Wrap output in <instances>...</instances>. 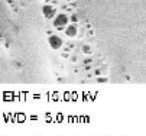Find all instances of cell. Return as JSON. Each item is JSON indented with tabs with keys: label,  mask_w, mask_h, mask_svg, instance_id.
Masks as SVG:
<instances>
[{
	"label": "cell",
	"mask_w": 146,
	"mask_h": 136,
	"mask_svg": "<svg viewBox=\"0 0 146 136\" xmlns=\"http://www.w3.org/2000/svg\"><path fill=\"white\" fill-rule=\"evenodd\" d=\"M71 20H72L74 23H77V22H78V18H77L75 15H71Z\"/></svg>",
	"instance_id": "6"
},
{
	"label": "cell",
	"mask_w": 146,
	"mask_h": 136,
	"mask_svg": "<svg viewBox=\"0 0 146 136\" xmlns=\"http://www.w3.org/2000/svg\"><path fill=\"white\" fill-rule=\"evenodd\" d=\"M91 62H93V61H91V59H90V58L84 59V64H85V65H90V64H91Z\"/></svg>",
	"instance_id": "7"
},
{
	"label": "cell",
	"mask_w": 146,
	"mask_h": 136,
	"mask_svg": "<svg viewBox=\"0 0 146 136\" xmlns=\"http://www.w3.org/2000/svg\"><path fill=\"white\" fill-rule=\"evenodd\" d=\"M94 75H101V71H100V70H96V71H94Z\"/></svg>",
	"instance_id": "8"
},
{
	"label": "cell",
	"mask_w": 146,
	"mask_h": 136,
	"mask_svg": "<svg viewBox=\"0 0 146 136\" xmlns=\"http://www.w3.org/2000/svg\"><path fill=\"white\" fill-rule=\"evenodd\" d=\"M65 35L68 38H77L78 36V26H77L75 23L74 25H68L65 28Z\"/></svg>",
	"instance_id": "3"
},
{
	"label": "cell",
	"mask_w": 146,
	"mask_h": 136,
	"mask_svg": "<svg viewBox=\"0 0 146 136\" xmlns=\"http://www.w3.org/2000/svg\"><path fill=\"white\" fill-rule=\"evenodd\" d=\"M44 15L46 19H52L55 15H57V9L54 6H49V5H45L44 6Z\"/></svg>",
	"instance_id": "4"
},
{
	"label": "cell",
	"mask_w": 146,
	"mask_h": 136,
	"mask_svg": "<svg viewBox=\"0 0 146 136\" xmlns=\"http://www.w3.org/2000/svg\"><path fill=\"white\" fill-rule=\"evenodd\" d=\"M98 81H100V83H106L107 80H106V78H98Z\"/></svg>",
	"instance_id": "9"
},
{
	"label": "cell",
	"mask_w": 146,
	"mask_h": 136,
	"mask_svg": "<svg viewBox=\"0 0 146 136\" xmlns=\"http://www.w3.org/2000/svg\"><path fill=\"white\" fill-rule=\"evenodd\" d=\"M48 42H49V46H51L52 49H55V51H59L62 48V45H64V41H62L58 35H51L49 39H48Z\"/></svg>",
	"instance_id": "2"
},
{
	"label": "cell",
	"mask_w": 146,
	"mask_h": 136,
	"mask_svg": "<svg viewBox=\"0 0 146 136\" xmlns=\"http://www.w3.org/2000/svg\"><path fill=\"white\" fill-rule=\"evenodd\" d=\"M83 52L87 54V55H90L91 52H93V49H91V46H90V45H84V46H83Z\"/></svg>",
	"instance_id": "5"
},
{
	"label": "cell",
	"mask_w": 146,
	"mask_h": 136,
	"mask_svg": "<svg viewBox=\"0 0 146 136\" xmlns=\"http://www.w3.org/2000/svg\"><path fill=\"white\" fill-rule=\"evenodd\" d=\"M70 25V16L65 13H59L55 16V19H54V26H55V29H58V31H65V28Z\"/></svg>",
	"instance_id": "1"
}]
</instances>
